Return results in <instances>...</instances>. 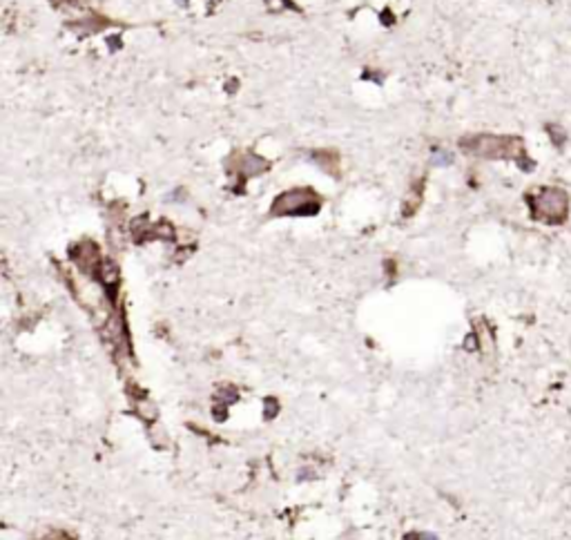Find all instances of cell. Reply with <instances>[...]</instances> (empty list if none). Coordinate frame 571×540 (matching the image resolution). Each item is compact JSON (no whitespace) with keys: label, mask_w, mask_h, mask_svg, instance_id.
Segmentation results:
<instances>
[{"label":"cell","mask_w":571,"mask_h":540,"mask_svg":"<svg viewBox=\"0 0 571 540\" xmlns=\"http://www.w3.org/2000/svg\"><path fill=\"white\" fill-rule=\"evenodd\" d=\"M547 130H549V134L553 136V143H558V145H560V143H562V138H564V132L558 130V125H549Z\"/></svg>","instance_id":"3"},{"label":"cell","mask_w":571,"mask_h":540,"mask_svg":"<svg viewBox=\"0 0 571 540\" xmlns=\"http://www.w3.org/2000/svg\"><path fill=\"white\" fill-rule=\"evenodd\" d=\"M464 147L473 154L491 158H524V147L520 138L509 136H475L464 143Z\"/></svg>","instance_id":"1"},{"label":"cell","mask_w":571,"mask_h":540,"mask_svg":"<svg viewBox=\"0 0 571 540\" xmlns=\"http://www.w3.org/2000/svg\"><path fill=\"white\" fill-rule=\"evenodd\" d=\"M533 210L544 221H562L567 215V195L562 190H544L533 199Z\"/></svg>","instance_id":"2"}]
</instances>
